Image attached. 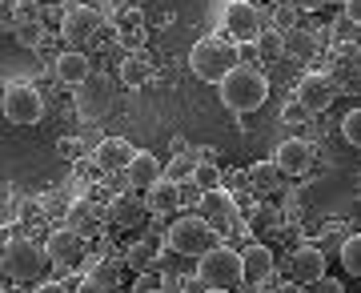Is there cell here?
I'll list each match as a JSON object with an SVG mask.
<instances>
[{"label":"cell","instance_id":"484cf974","mask_svg":"<svg viewBox=\"0 0 361 293\" xmlns=\"http://www.w3.org/2000/svg\"><path fill=\"white\" fill-rule=\"evenodd\" d=\"M249 177V185L257 193H273V189H281V169L273 165V161H257V165L245 173Z\"/></svg>","mask_w":361,"mask_h":293},{"label":"cell","instance_id":"1f68e13d","mask_svg":"<svg viewBox=\"0 0 361 293\" xmlns=\"http://www.w3.org/2000/svg\"><path fill=\"white\" fill-rule=\"evenodd\" d=\"M56 149H61V157H65V161H80V157H85V140H80V137H61V145H56Z\"/></svg>","mask_w":361,"mask_h":293},{"label":"cell","instance_id":"3957f363","mask_svg":"<svg viewBox=\"0 0 361 293\" xmlns=\"http://www.w3.org/2000/svg\"><path fill=\"white\" fill-rule=\"evenodd\" d=\"M233 64H241V61H237V49H233L229 40H221V37L197 40L193 52H189V68H193L201 80H209V85H217Z\"/></svg>","mask_w":361,"mask_h":293},{"label":"cell","instance_id":"5b68a950","mask_svg":"<svg viewBox=\"0 0 361 293\" xmlns=\"http://www.w3.org/2000/svg\"><path fill=\"white\" fill-rule=\"evenodd\" d=\"M197 217H201L217 237H229V233L241 229V209H237V201L229 197L225 185H221V189H205V193H201V201H197Z\"/></svg>","mask_w":361,"mask_h":293},{"label":"cell","instance_id":"ee69618b","mask_svg":"<svg viewBox=\"0 0 361 293\" xmlns=\"http://www.w3.org/2000/svg\"><path fill=\"white\" fill-rule=\"evenodd\" d=\"M357 201H361V193H357Z\"/></svg>","mask_w":361,"mask_h":293},{"label":"cell","instance_id":"30bf717a","mask_svg":"<svg viewBox=\"0 0 361 293\" xmlns=\"http://www.w3.org/2000/svg\"><path fill=\"white\" fill-rule=\"evenodd\" d=\"M313 157H317L313 140L285 137L281 145H277V153H273V165L281 169L285 177H301V173H310V169H313Z\"/></svg>","mask_w":361,"mask_h":293},{"label":"cell","instance_id":"d4e9b609","mask_svg":"<svg viewBox=\"0 0 361 293\" xmlns=\"http://www.w3.org/2000/svg\"><path fill=\"white\" fill-rule=\"evenodd\" d=\"M13 37H16L20 49H37L40 40H44V20H40V16H16Z\"/></svg>","mask_w":361,"mask_h":293},{"label":"cell","instance_id":"83f0119b","mask_svg":"<svg viewBox=\"0 0 361 293\" xmlns=\"http://www.w3.org/2000/svg\"><path fill=\"white\" fill-rule=\"evenodd\" d=\"M341 137H345V145L361 149V109H349V113L341 116Z\"/></svg>","mask_w":361,"mask_h":293},{"label":"cell","instance_id":"7c38bea8","mask_svg":"<svg viewBox=\"0 0 361 293\" xmlns=\"http://www.w3.org/2000/svg\"><path fill=\"white\" fill-rule=\"evenodd\" d=\"M273 265H277V261H273L269 245L249 241L245 249H241V281H245V285H269Z\"/></svg>","mask_w":361,"mask_h":293},{"label":"cell","instance_id":"4fadbf2b","mask_svg":"<svg viewBox=\"0 0 361 293\" xmlns=\"http://www.w3.org/2000/svg\"><path fill=\"white\" fill-rule=\"evenodd\" d=\"M44 253H49L52 265L73 269V265H80V257H85V237H80L77 229H56L49 241H44Z\"/></svg>","mask_w":361,"mask_h":293},{"label":"cell","instance_id":"4dcf8cb0","mask_svg":"<svg viewBox=\"0 0 361 293\" xmlns=\"http://www.w3.org/2000/svg\"><path fill=\"white\" fill-rule=\"evenodd\" d=\"M305 293H345V285H341L337 277H329V273H322L317 281H310V285H305Z\"/></svg>","mask_w":361,"mask_h":293},{"label":"cell","instance_id":"5bb4252c","mask_svg":"<svg viewBox=\"0 0 361 293\" xmlns=\"http://www.w3.org/2000/svg\"><path fill=\"white\" fill-rule=\"evenodd\" d=\"M97 28H101V13H97V8H89V4H73V8L65 13L61 32H65L68 44H85Z\"/></svg>","mask_w":361,"mask_h":293},{"label":"cell","instance_id":"7bdbcfd3","mask_svg":"<svg viewBox=\"0 0 361 293\" xmlns=\"http://www.w3.org/2000/svg\"><path fill=\"white\" fill-rule=\"evenodd\" d=\"M201 293H225V289H201Z\"/></svg>","mask_w":361,"mask_h":293},{"label":"cell","instance_id":"9a60e30c","mask_svg":"<svg viewBox=\"0 0 361 293\" xmlns=\"http://www.w3.org/2000/svg\"><path fill=\"white\" fill-rule=\"evenodd\" d=\"M133 153H137V149H133L125 137H104L101 145L92 149V161H97V169H104V173H125Z\"/></svg>","mask_w":361,"mask_h":293},{"label":"cell","instance_id":"d6a6232c","mask_svg":"<svg viewBox=\"0 0 361 293\" xmlns=\"http://www.w3.org/2000/svg\"><path fill=\"white\" fill-rule=\"evenodd\" d=\"M353 32H357V25H353V20H345V16H337V20H334V40H337V44H349V40H353Z\"/></svg>","mask_w":361,"mask_h":293},{"label":"cell","instance_id":"f1b7e54d","mask_svg":"<svg viewBox=\"0 0 361 293\" xmlns=\"http://www.w3.org/2000/svg\"><path fill=\"white\" fill-rule=\"evenodd\" d=\"M189 181H197L201 189H221V173H217L213 161H197V169H193V177Z\"/></svg>","mask_w":361,"mask_h":293},{"label":"cell","instance_id":"44dd1931","mask_svg":"<svg viewBox=\"0 0 361 293\" xmlns=\"http://www.w3.org/2000/svg\"><path fill=\"white\" fill-rule=\"evenodd\" d=\"M161 169H165V165H161L149 149H137V153H133V161H129V169H125V177H129L137 189H149V185L161 177Z\"/></svg>","mask_w":361,"mask_h":293},{"label":"cell","instance_id":"7a4b0ae2","mask_svg":"<svg viewBox=\"0 0 361 293\" xmlns=\"http://www.w3.org/2000/svg\"><path fill=\"white\" fill-rule=\"evenodd\" d=\"M197 281H201L205 289H225V293H233L237 285H241V253L217 241L209 253L197 257Z\"/></svg>","mask_w":361,"mask_h":293},{"label":"cell","instance_id":"52a82bcc","mask_svg":"<svg viewBox=\"0 0 361 293\" xmlns=\"http://www.w3.org/2000/svg\"><path fill=\"white\" fill-rule=\"evenodd\" d=\"M4 116L13 121V125H40V116H44V101H40V92L32 89V85H8L4 89Z\"/></svg>","mask_w":361,"mask_h":293},{"label":"cell","instance_id":"ffe728a7","mask_svg":"<svg viewBox=\"0 0 361 293\" xmlns=\"http://www.w3.org/2000/svg\"><path fill=\"white\" fill-rule=\"evenodd\" d=\"M161 253H165V241L161 237H141V241L129 245V253H125V261H129L133 273H153L157 265H161Z\"/></svg>","mask_w":361,"mask_h":293},{"label":"cell","instance_id":"277c9868","mask_svg":"<svg viewBox=\"0 0 361 293\" xmlns=\"http://www.w3.org/2000/svg\"><path fill=\"white\" fill-rule=\"evenodd\" d=\"M221 237L209 229L201 217H177V221L169 225V233H165V249H173V253H180V257H201Z\"/></svg>","mask_w":361,"mask_h":293},{"label":"cell","instance_id":"ab89813d","mask_svg":"<svg viewBox=\"0 0 361 293\" xmlns=\"http://www.w3.org/2000/svg\"><path fill=\"white\" fill-rule=\"evenodd\" d=\"M169 149H173V153H185V149H193V145H189L185 137H173V145H169Z\"/></svg>","mask_w":361,"mask_h":293},{"label":"cell","instance_id":"f546056e","mask_svg":"<svg viewBox=\"0 0 361 293\" xmlns=\"http://www.w3.org/2000/svg\"><path fill=\"white\" fill-rule=\"evenodd\" d=\"M165 289V277H161V273H141V277H137V285H133V293H161Z\"/></svg>","mask_w":361,"mask_h":293},{"label":"cell","instance_id":"603a6c76","mask_svg":"<svg viewBox=\"0 0 361 293\" xmlns=\"http://www.w3.org/2000/svg\"><path fill=\"white\" fill-rule=\"evenodd\" d=\"M281 52L289 61H310L313 52H317V37H313L310 28H285L281 32Z\"/></svg>","mask_w":361,"mask_h":293},{"label":"cell","instance_id":"74e56055","mask_svg":"<svg viewBox=\"0 0 361 293\" xmlns=\"http://www.w3.org/2000/svg\"><path fill=\"white\" fill-rule=\"evenodd\" d=\"M16 25V4L13 0H0V28H8Z\"/></svg>","mask_w":361,"mask_h":293},{"label":"cell","instance_id":"836d02e7","mask_svg":"<svg viewBox=\"0 0 361 293\" xmlns=\"http://www.w3.org/2000/svg\"><path fill=\"white\" fill-rule=\"evenodd\" d=\"M281 121H285V125H305V121H310V113H305L297 101H289V104L281 109Z\"/></svg>","mask_w":361,"mask_h":293},{"label":"cell","instance_id":"e575fe53","mask_svg":"<svg viewBox=\"0 0 361 293\" xmlns=\"http://www.w3.org/2000/svg\"><path fill=\"white\" fill-rule=\"evenodd\" d=\"M180 205H193V209H197V201H201V193H205V189H201V185H197V181H180Z\"/></svg>","mask_w":361,"mask_h":293},{"label":"cell","instance_id":"e0dca14e","mask_svg":"<svg viewBox=\"0 0 361 293\" xmlns=\"http://www.w3.org/2000/svg\"><path fill=\"white\" fill-rule=\"evenodd\" d=\"M289 269H293V277L301 281V285H310V281H317L325 273V249H317V241H305L297 245L293 257H289Z\"/></svg>","mask_w":361,"mask_h":293},{"label":"cell","instance_id":"8d00e7d4","mask_svg":"<svg viewBox=\"0 0 361 293\" xmlns=\"http://www.w3.org/2000/svg\"><path fill=\"white\" fill-rule=\"evenodd\" d=\"M341 16L361 28V0H341Z\"/></svg>","mask_w":361,"mask_h":293},{"label":"cell","instance_id":"ac0fdd59","mask_svg":"<svg viewBox=\"0 0 361 293\" xmlns=\"http://www.w3.org/2000/svg\"><path fill=\"white\" fill-rule=\"evenodd\" d=\"M89 56L77 49H68V52H56V61H52V77L61 80V85H68V89H77V85H85L89 80Z\"/></svg>","mask_w":361,"mask_h":293},{"label":"cell","instance_id":"cb8c5ba5","mask_svg":"<svg viewBox=\"0 0 361 293\" xmlns=\"http://www.w3.org/2000/svg\"><path fill=\"white\" fill-rule=\"evenodd\" d=\"M197 161H201V149H185V153H173V161H169L165 169H161V177H169V181H189L193 177V169H197Z\"/></svg>","mask_w":361,"mask_h":293},{"label":"cell","instance_id":"ba28073f","mask_svg":"<svg viewBox=\"0 0 361 293\" xmlns=\"http://www.w3.org/2000/svg\"><path fill=\"white\" fill-rule=\"evenodd\" d=\"M225 28H229L233 40L253 44V40L265 32V16H261V8L249 4V0H233V4H225Z\"/></svg>","mask_w":361,"mask_h":293},{"label":"cell","instance_id":"6da1fadb","mask_svg":"<svg viewBox=\"0 0 361 293\" xmlns=\"http://www.w3.org/2000/svg\"><path fill=\"white\" fill-rule=\"evenodd\" d=\"M221 104L229 113H257L261 104L269 101V80L261 68H249V64H233L229 73L217 80Z\"/></svg>","mask_w":361,"mask_h":293},{"label":"cell","instance_id":"9c48e42d","mask_svg":"<svg viewBox=\"0 0 361 293\" xmlns=\"http://www.w3.org/2000/svg\"><path fill=\"white\" fill-rule=\"evenodd\" d=\"M293 101L301 104L310 116L325 113V109L337 101L334 77H329V73H305V77H301V85H297V97H293Z\"/></svg>","mask_w":361,"mask_h":293},{"label":"cell","instance_id":"d590c367","mask_svg":"<svg viewBox=\"0 0 361 293\" xmlns=\"http://www.w3.org/2000/svg\"><path fill=\"white\" fill-rule=\"evenodd\" d=\"M253 44H261V49L269 52V56H281V32H261Z\"/></svg>","mask_w":361,"mask_h":293},{"label":"cell","instance_id":"8fae6325","mask_svg":"<svg viewBox=\"0 0 361 293\" xmlns=\"http://www.w3.org/2000/svg\"><path fill=\"white\" fill-rule=\"evenodd\" d=\"M109 104H113V85H109L104 77H92V73H89V80L77 85V109H80V116H85V121H101V116L109 113Z\"/></svg>","mask_w":361,"mask_h":293},{"label":"cell","instance_id":"7402d4cb","mask_svg":"<svg viewBox=\"0 0 361 293\" xmlns=\"http://www.w3.org/2000/svg\"><path fill=\"white\" fill-rule=\"evenodd\" d=\"M149 80H153V61L141 56V52H129V56L121 61V85L137 92V89H145Z\"/></svg>","mask_w":361,"mask_h":293},{"label":"cell","instance_id":"4316f807","mask_svg":"<svg viewBox=\"0 0 361 293\" xmlns=\"http://www.w3.org/2000/svg\"><path fill=\"white\" fill-rule=\"evenodd\" d=\"M337 257H341V269H345L349 277H361V233H349V237H341V245H337Z\"/></svg>","mask_w":361,"mask_h":293},{"label":"cell","instance_id":"2e32d148","mask_svg":"<svg viewBox=\"0 0 361 293\" xmlns=\"http://www.w3.org/2000/svg\"><path fill=\"white\" fill-rule=\"evenodd\" d=\"M145 197H133V193H121V197H113V201L104 205V217H109V225H116V229H133V225H141L145 221Z\"/></svg>","mask_w":361,"mask_h":293},{"label":"cell","instance_id":"b9f144b4","mask_svg":"<svg viewBox=\"0 0 361 293\" xmlns=\"http://www.w3.org/2000/svg\"><path fill=\"white\" fill-rule=\"evenodd\" d=\"M301 4H305V8H310V4H317V0H301Z\"/></svg>","mask_w":361,"mask_h":293},{"label":"cell","instance_id":"f35d334b","mask_svg":"<svg viewBox=\"0 0 361 293\" xmlns=\"http://www.w3.org/2000/svg\"><path fill=\"white\" fill-rule=\"evenodd\" d=\"M32 293H68V289L61 285V281H40V285H37Z\"/></svg>","mask_w":361,"mask_h":293},{"label":"cell","instance_id":"60d3db41","mask_svg":"<svg viewBox=\"0 0 361 293\" xmlns=\"http://www.w3.org/2000/svg\"><path fill=\"white\" fill-rule=\"evenodd\" d=\"M277 293H305V289H301V285H281Z\"/></svg>","mask_w":361,"mask_h":293},{"label":"cell","instance_id":"8992f818","mask_svg":"<svg viewBox=\"0 0 361 293\" xmlns=\"http://www.w3.org/2000/svg\"><path fill=\"white\" fill-rule=\"evenodd\" d=\"M44 265H49L44 245L28 241V237H16V241H8V249H4V269H8L13 277H20V281L40 277V273H44Z\"/></svg>","mask_w":361,"mask_h":293},{"label":"cell","instance_id":"d6986e66","mask_svg":"<svg viewBox=\"0 0 361 293\" xmlns=\"http://www.w3.org/2000/svg\"><path fill=\"white\" fill-rule=\"evenodd\" d=\"M180 185L177 181H169V177H157L149 189H145V209L153 217H165V213H177L180 209Z\"/></svg>","mask_w":361,"mask_h":293}]
</instances>
